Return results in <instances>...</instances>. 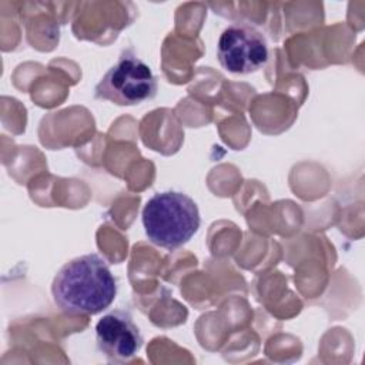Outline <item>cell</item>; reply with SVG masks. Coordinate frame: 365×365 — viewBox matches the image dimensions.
I'll use <instances>...</instances> for the list:
<instances>
[{
  "label": "cell",
  "mask_w": 365,
  "mask_h": 365,
  "mask_svg": "<svg viewBox=\"0 0 365 365\" xmlns=\"http://www.w3.org/2000/svg\"><path fill=\"white\" fill-rule=\"evenodd\" d=\"M117 279L98 254H86L66 262L54 275L51 295L57 308L68 315H96L115 299Z\"/></svg>",
  "instance_id": "1"
},
{
  "label": "cell",
  "mask_w": 365,
  "mask_h": 365,
  "mask_svg": "<svg viewBox=\"0 0 365 365\" xmlns=\"http://www.w3.org/2000/svg\"><path fill=\"white\" fill-rule=\"evenodd\" d=\"M201 217L197 202L180 191L154 194L143 208V227L157 247L177 250L198 231Z\"/></svg>",
  "instance_id": "2"
},
{
  "label": "cell",
  "mask_w": 365,
  "mask_h": 365,
  "mask_svg": "<svg viewBox=\"0 0 365 365\" xmlns=\"http://www.w3.org/2000/svg\"><path fill=\"white\" fill-rule=\"evenodd\" d=\"M94 91L100 100L117 106H137L155 97L158 81L147 63L125 51L103 76Z\"/></svg>",
  "instance_id": "3"
},
{
  "label": "cell",
  "mask_w": 365,
  "mask_h": 365,
  "mask_svg": "<svg viewBox=\"0 0 365 365\" xmlns=\"http://www.w3.org/2000/svg\"><path fill=\"white\" fill-rule=\"evenodd\" d=\"M217 57L232 74H251L262 68L269 57L264 34L247 23H232L224 29L217 44Z\"/></svg>",
  "instance_id": "4"
},
{
  "label": "cell",
  "mask_w": 365,
  "mask_h": 365,
  "mask_svg": "<svg viewBox=\"0 0 365 365\" xmlns=\"http://www.w3.org/2000/svg\"><path fill=\"white\" fill-rule=\"evenodd\" d=\"M96 342L110 362H128L143 346V335L128 311L114 309L96 324Z\"/></svg>",
  "instance_id": "5"
}]
</instances>
